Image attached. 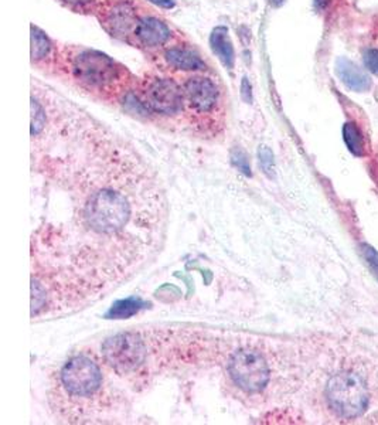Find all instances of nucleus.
I'll list each match as a JSON object with an SVG mask.
<instances>
[{
  "instance_id": "obj_1",
  "label": "nucleus",
  "mask_w": 378,
  "mask_h": 425,
  "mask_svg": "<svg viewBox=\"0 0 378 425\" xmlns=\"http://www.w3.org/2000/svg\"><path fill=\"white\" fill-rule=\"evenodd\" d=\"M61 70L82 89L98 95H118L132 81L125 65L108 54L74 45L62 50Z\"/></svg>"
},
{
  "instance_id": "obj_2",
  "label": "nucleus",
  "mask_w": 378,
  "mask_h": 425,
  "mask_svg": "<svg viewBox=\"0 0 378 425\" xmlns=\"http://www.w3.org/2000/svg\"><path fill=\"white\" fill-rule=\"evenodd\" d=\"M184 111L197 119H214L221 114L224 91L211 72L180 77Z\"/></svg>"
},
{
  "instance_id": "obj_3",
  "label": "nucleus",
  "mask_w": 378,
  "mask_h": 425,
  "mask_svg": "<svg viewBox=\"0 0 378 425\" xmlns=\"http://www.w3.org/2000/svg\"><path fill=\"white\" fill-rule=\"evenodd\" d=\"M136 87L152 115L177 116L184 112L180 79L169 74H146Z\"/></svg>"
},
{
  "instance_id": "obj_4",
  "label": "nucleus",
  "mask_w": 378,
  "mask_h": 425,
  "mask_svg": "<svg viewBox=\"0 0 378 425\" xmlns=\"http://www.w3.org/2000/svg\"><path fill=\"white\" fill-rule=\"evenodd\" d=\"M58 386L72 400H88L102 386L99 366L87 356H75L65 363L60 372Z\"/></svg>"
},
{
  "instance_id": "obj_5",
  "label": "nucleus",
  "mask_w": 378,
  "mask_h": 425,
  "mask_svg": "<svg viewBox=\"0 0 378 425\" xmlns=\"http://www.w3.org/2000/svg\"><path fill=\"white\" fill-rule=\"evenodd\" d=\"M326 396L330 407L345 419H355L367 407V389L363 380L352 373H340L332 377Z\"/></svg>"
},
{
  "instance_id": "obj_6",
  "label": "nucleus",
  "mask_w": 378,
  "mask_h": 425,
  "mask_svg": "<svg viewBox=\"0 0 378 425\" xmlns=\"http://www.w3.org/2000/svg\"><path fill=\"white\" fill-rule=\"evenodd\" d=\"M180 37L182 35L167 20L159 14L143 10L128 44L140 50L142 53L156 57L160 51Z\"/></svg>"
},
{
  "instance_id": "obj_7",
  "label": "nucleus",
  "mask_w": 378,
  "mask_h": 425,
  "mask_svg": "<svg viewBox=\"0 0 378 425\" xmlns=\"http://www.w3.org/2000/svg\"><path fill=\"white\" fill-rule=\"evenodd\" d=\"M130 214L126 199L115 192L105 190L95 193L88 206L87 217L92 228L104 233L121 230Z\"/></svg>"
},
{
  "instance_id": "obj_8",
  "label": "nucleus",
  "mask_w": 378,
  "mask_h": 425,
  "mask_svg": "<svg viewBox=\"0 0 378 425\" xmlns=\"http://www.w3.org/2000/svg\"><path fill=\"white\" fill-rule=\"evenodd\" d=\"M143 10L136 0H105L96 17L112 38L128 44Z\"/></svg>"
},
{
  "instance_id": "obj_9",
  "label": "nucleus",
  "mask_w": 378,
  "mask_h": 425,
  "mask_svg": "<svg viewBox=\"0 0 378 425\" xmlns=\"http://www.w3.org/2000/svg\"><path fill=\"white\" fill-rule=\"evenodd\" d=\"M159 64L173 75H191L200 72H213L211 65L203 53L183 37L173 41L157 55Z\"/></svg>"
},
{
  "instance_id": "obj_10",
  "label": "nucleus",
  "mask_w": 378,
  "mask_h": 425,
  "mask_svg": "<svg viewBox=\"0 0 378 425\" xmlns=\"http://www.w3.org/2000/svg\"><path fill=\"white\" fill-rule=\"evenodd\" d=\"M228 372L234 383L248 393L261 392L269 380V369L264 358L248 349L240 351L231 358Z\"/></svg>"
},
{
  "instance_id": "obj_11",
  "label": "nucleus",
  "mask_w": 378,
  "mask_h": 425,
  "mask_svg": "<svg viewBox=\"0 0 378 425\" xmlns=\"http://www.w3.org/2000/svg\"><path fill=\"white\" fill-rule=\"evenodd\" d=\"M105 360L119 373L135 370L145 358L142 341L132 333H122L108 339L102 348Z\"/></svg>"
},
{
  "instance_id": "obj_12",
  "label": "nucleus",
  "mask_w": 378,
  "mask_h": 425,
  "mask_svg": "<svg viewBox=\"0 0 378 425\" xmlns=\"http://www.w3.org/2000/svg\"><path fill=\"white\" fill-rule=\"evenodd\" d=\"M62 51H58L55 43L37 26H31V64L38 70L61 68Z\"/></svg>"
},
{
  "instance_id": "obj_13",
  "label": "nucleus",
  "mask_w": 378,
  "mask_h": 425,
  "mask_svg": "<svg viewBox=\"0 0 378 425\" xmlns=\"http://www.w3.org/2000/svg\"><path fill=\"white\" fill-rule=\"evenodd\" d=\"M210 48L213 54L218 58V61L228 71H234L235 68V48L233 40L228 34V30L223 26L216 27L210 34Z\"/></svg>"
},
{
  "instance_id": "obj_14",
  "label": "nucleus",
  "mask_w": 378,
  "mask_h": 425,
  "mask_svg": "<svg viewBox=\"0 0 378 425\" xmlns=\"http://www.w3.org/2000/svg\"><path fill=\"white\" fill-rule=\"evenodd\" d=\"M336 71L340 79L353 91H366L372 87V79L356 64L348 58H339L336 62Z\"/></svg>"
},
{
  "instance_id": "obj_15",
  "label": "nucleus",
  "mask_w": 378,
  "mask_h": 425,
  "mask_svg": "<svg viewBox=\"0 0 378 425\" xmlns=\"http://www.w3.org/2000/svg\"><path fill=\"white\" fill-rule=\"evenodd\" d=\"M143 305L145 304L140 299H136V298H129V299L119 301L115 305H112V308L108 312V318H111V319L129 318V316L135 315L136 312H139V309Z\"/></svg>"
},
{
  "instance_id": "obj_16",
  "label": "nucleus",
  "mask_w": 378,
  "mask_h": 425,
  "mask_svg": "<svg viewBox=\"0 0 378 425\" xmlns=\"http://www.w3.org/2000/svg\"><path fill=\"white\" fill-rule=\"evenodd\" d=\"M65 9L78 14H94L99 11L105 0H57Z\"/></svg>"
},
{
  "instance_id": "obj_17",
  "label": "nucleus",
  "mask_w": 378,
  "mask_h": 425,
  "mask_svg": "<svg viewBox=\"0 0 378 425\" xmlns=\"http://www.w3.org/2000/svg\"><path fill=\"white\" fill-rule=\"evenodd\" d=\"M343 136H345V142L348 145V148L350 149L352 153L362 156L365 153V142H363V136L359 131V128L349 122L345 125L343 128Z\"/></svg>"
},
{
  "instance_id": "obj_18",
  "label": "nucleus",
  "mask_w": 378,
  "mask_h": 425,
  "mask_svg": "<svg viewBox=\"0 0 378 425\" xmlns=\"http://www.w3.org/2000/svg\"><path fill=\"white\" fill-rule=\"evenodd\" d=\"M47 116L41 102L33 95L31 98V136H37L45 126Z\"/></svg>"
},
{
  "instance_id": "obj_19",
  "label": "nucleus",
  "mask_w": 378,
  "mask_h": 425,
  "mask_svg": "<svg viewBox=\"0 0 378 425\" xmlns=\"http://www.w3.org/2000/svg\"><path fill=\"white\" fill-rule=\"evenodd\" d=\"M260 163H261V167L264 169V172L269 177H272L275 173V162H274L272 152L267 146H262L260 149Z\"/></svg>"
},
{
  "instance_id": "obj_20",
  "label": "nucleus",
  "mask_w": 378,
  "mask_h": 425,
  "mask_svg": "<svg viewBox=\"0 0 378 425\" xmlns=\"http://www.w3.org/2000/svg\"><path fill=\"white\" fill-rule=\"evenodd\" d=\"M362 251H363V255H365V258H366V261H367V264H369V267H370V270H372V272L374 274V277L377 278L378 281V253L373 248V247H370V245H367V244H363L362 245Z\"/></svg>"
},
{
  "instance_id": "obj_21",
  "label": "nucleus",
  "mask_w": 378,
  "mask_h": 425,
  "mask_svg": "<svg viewBox=\"0 0 378 425\" xmlns=\"http://www.w3.org/2000/svg\"><path fill=\"white\" fill-rule=\"evenodd\" d=\"M233 162L245 173V175H251V169H250V166H248V160H247V156H245V153L243 152V150H240V149H235L234 152H233Z\"/></svg>"
},
{
  "instance_id": "obj_22",
  "label": "nucleus",
  "mask_w": 378,
  "mask_h": 425,
  "mask_svg": "<svg viewBox=\"0 0 378 425\" xmlns=\"http://www.w3.org/2000/svg\"><path fill=\"white\" fill-rule=\"evenodd\" d=\"M366 67L378 75V50H369L365 57Z\"/></svg>"
},
{
  "instance_id": "obj_23",
  "label": "nucleus",
  "mask_w": 378,
  "mask_h": 425,
  "mask_svg": "<svg viewBox=\"0 0 378 425\" xmlns=\"http://www.w3.org/2000/svg\"><path fill=\"white\" fill-rule=\"evenodd\" d=\"M251 82L248 81L247 77L243 78V82H241V95L243 98L250 104L252 101V92H251Z\"/></svg>"
},
{
  "instance_id": "obj_24",
  "label": "nucleus",
  "mask_w": 378,
  "mask_h": 425,
  "mask_svg": "<svg viewBox=\"0 0 378 425\" xmlns=\"http://www.w3.org/2000/svg\"><path fill=\"white\" fill-rule=\"evenodd\" d=\"M148 1L157 7H162V9H172L176 4L174 0H148Z\"/></svg>"
},
{
  "instance_id": "obj_25",
  "label": "nucleus",
  "mask_w": 378,
  "mask_h": 425,
  "mask_svg": "<svg viewBox=\"0 0 378 425\" xmlns=\"http://www.w3.org/2000/svg\"><path fill=\"white\" fill-rule=\"evenodd\" d=\"M271 1H272L275 6H281V4H282L285 0H271Z\"/></svg>"
}]
</instances>
